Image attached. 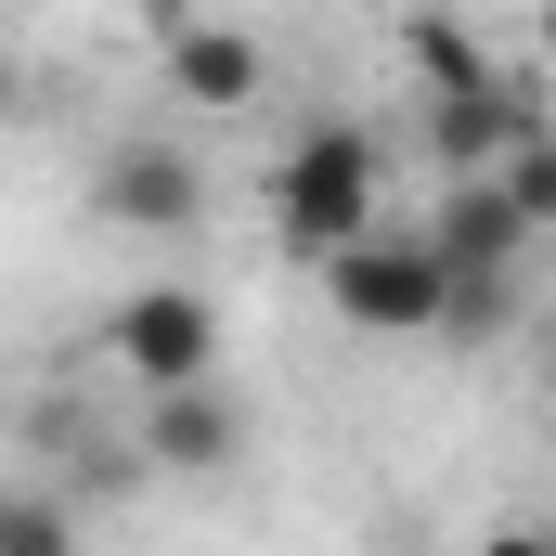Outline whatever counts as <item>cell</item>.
<instances>
[{
	"label": "cell",
	"instance_id": "ba28073f",
	"mask_svg": "<svg viewBox=\"0 0 556 556\" xmlns=\"http://www.w3.org/2000/svg\"><path fill=\"white\" fill-rule=\"evenodd\" d=\"M492 556H556V544H544V531H505V544H492Z\"/></svg>",
	"mask_w": 556,
	"mask_h": 556
},
{
	"label": "cell",
	"instance_id": "277c9868",
	"mask_svg": "<svg viewBox=\"0 0 556 556\" xmlns=\"http://www.w3.org/2000/svg\"><path fill=\"white\" fill-rule=\"evenodd\" d=\"M155 39H168V78H181V104H260V39L247 26H207V13H155Z\"/></svg>",
	"mask_w": 556,
	"mask_h": 556
},
{
	"label": "cell",
	"instance_id": "7a4b0ae2",
	"mask_svg": "<svg viewBox=\"0 0 556 556\" xmlns=\"http://www.w3.org/2000/svg\"><path fill=\"white\" fill-rule=\"evenodd\" d=\"M324 298H337L363 337H427V324L453 311V273L427 260V233H389V220H376V233H350V247L324 260Z\"/></svg>",
	"mask_w": 556,
	"mask_h": 556
},
{
	"label": "cell",
	"instance_id": "3957f363",
	"mask_svg": "<svg viewBox=\"0 0 556 556\" xmlns=\"http://www.w3.org/2000/svg\"><path fill=\"white\" fill-rule=\"evenodd\" d=\"M117 363L142 376V402L207 389V376H220V324H207V298H194V285H142L130 311H117Z\"/></svg>",
	"mask_w": 556,
	"mask_h": 556
},
{
	"label": "cell",
	"instance_id": "5b68a950",
	"mask_svg": "<svg viewBox=\"0 0 556 556\" xmlns=\"http://www.w3.org/2000/svg\"><path fill=\"white\" fill-rule=\"evenodd\" d=\"M233 453H247V415H233L220 389H168V402H142V466L207 479V466H233Z\"/></svg>",
	"mask_w": 556,
	"mask_h": 556
},
{
	"label": "cell",
	"instance_id": "52a82bcc",
	"mask_svg": "<svg viewBox=\"0 0 556 556\" xmlns=\"http://www.w3.org/2000/svg\"><path fill=\"white\" fill-rule=\"evenodd\" d=\"M0 556H78V505L65 492H0Z\"/></svg>",
	"mask_w": 556,
	"mask_h": 556
},
{
	"label": "cell",
	"instance_id": "8992f818",
	"mask_svg": "<svg viewBox=\"0 0 556 556\" xmlns=\"http://www.w3.org/2000/svg\"><path fill=\"white\" fill-rule=\"evenodd\" d=\"M104 207H117V220H194V155L117 142V155H104Z\"/></svg>",
	"mask_w": 556,
	"mask_h": 556
},
{
	"label": "cell",
	"instance_id": "6da1fadb",
	"mask_svg": "<svg viewBox=\"0 0 556 556\" xmlns=\"http://www.w3.org/2000/svg\"><path fill=\"white\" fill-rule=\"evenodd\" d=\"M273 220H285L298 260H337L350 233H376V142L350 117H311L285 142V168H273Z\"/></svg>",
	"mask_w": 556,
	"mask_h": 556
}]
</instances>
